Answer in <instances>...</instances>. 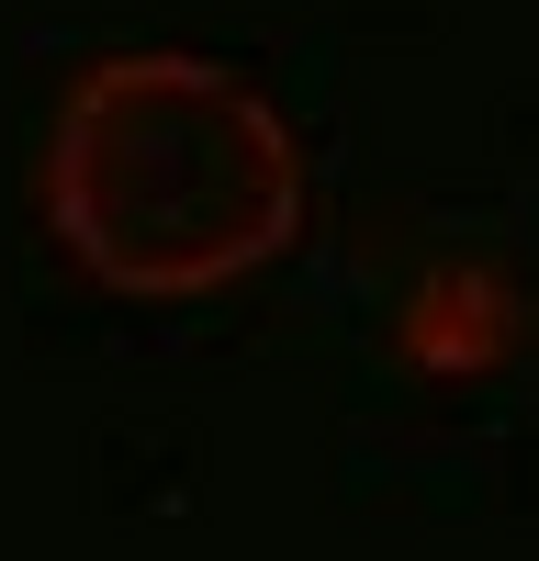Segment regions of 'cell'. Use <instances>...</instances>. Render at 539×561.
Returning a JSON list of instances; mask_svg holds the SVG:
<instances>
[{"instance_id":"cell-2","label":"cell","mask_w":539,"mask_h":561,"mask_svg":"<svg viewBox=\"0 0 539 561\" xmlns=\"http://www.w3.org/2000/svg\"><path fill=\"white\" fill-rule=\"evenodd\" d=\"M404 359L427 370H483L506 359V293H494L483 270H438L416 304H404Z\"/></svg>"},{"instance_id":"cell-1","label":"cell","mask_w":539,"mask_h":561,"mask_svg":"<svg viewBox=\"0 0 539 561\" xmlns=\"http://www.w3.org/2000/svg\"><path fill=\"white\" fill-rule=\"evenodd\" d=\"M45 225L124 304H203L303 237V147L237 68L124 45L45 124Z\"/></svg>"}]
</instances>
